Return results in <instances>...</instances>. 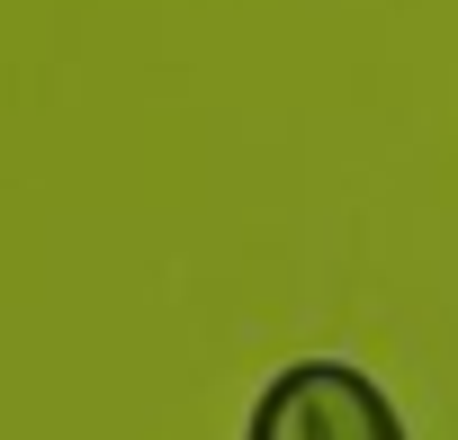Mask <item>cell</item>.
Masks as SVG:
<instances>
[{
  "label": "cell",
  "mask_w": 458,
  "mask_h": 440,
  "mask_svg": "<svg viewBox=\"0 0 458 440\" xmlns=\"http://www.w3.org/2000/svg\"><path fill=\"white\" fill-rule=\"evenodd\" d=\"M243 440H413V431H404V413L386 404V386L369 368H351V360H288L261 386Z\"/></svg>",
  "instance_id": "cell-1"
}]
</instances>
